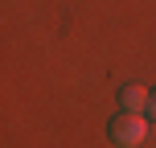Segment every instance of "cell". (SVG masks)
I'll use <instances>...</instances> for the list:
<instances>
[{"label":"cell","instance_id":"obj_1","mask_svg":"<svg viewBox=\"0 0 156 148\" xmlns=\"http://www.w3.org/2000/svg\"><path fill=\"white\" fill-rule=\"evenodd\" d=\"M144 136H148L144 111H119L111 119V144L115 148H136V144H144Z\"/></svg>","mask_w":156,"mask_h":148},{"label":"cell","instance_id":"obj_2","mask_svg":"<svg viewBox=\"0 0 156 148\" xmlns=\"http://www.w3.org/2000/svg\"><path fill=\"white\" fill-rule=\"evenodd\" d=\"M148 103H152V91H148V86H140V82L123 86V95H119V107H123V111H144Z\"/></svg>","mask_w":156,"mask_h":148},{"label":"cell","instance_id":"obj_3","mask_svg":"<svg viewBox=\"0 0 156 148\" xmlns=\"http://www.w3.org/2000/svg\"><path fill=\"white\" fill-rule=\"evenodd\" d=\"M148 111H152V119H156V95H152V103H148Z\"/></svg>","mask_w":156,"mask_h":148}]
</instances>
